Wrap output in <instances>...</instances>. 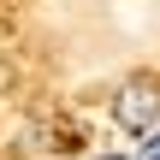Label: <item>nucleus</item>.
<instances>
[{"label":"nucleus","mask_w":160,"mask_h":160,"mask_svg":"<svg viewBox=\"0 0 160 160\" xmlns=\"http://www.w3.org/2000/svg\"><path fill=\"white\" fill-rule=\"evenodd\" d=\"M113 125L119 131H131V137H148L160 125V77H125L119 89H113Z\"/></svg>","instance_id":"f257e3e1"},{"label":"nucleus","mask_w":160,"mask_h":160,"mask_svg":"<svg viewBox=\"0 0 160 160\" xmlns=\"http://www.w3.org/2000/svg\"><path fill=\"white\" fill-rule=\"evenodd\" d=\"M142 160H160V125L148 131V137H142Z\"/></svg>","instance_id":"f03ea898"},{"label":"nucleus","mask_w":160,"mask_h":160,"mask_svg":"<svg viewBox=\"0 0 160 160\" xmlns=\"http://www.w3.org/2000/svg\"><path fill=\"white\" fill-rule=\"evenodd\" d=\"M95 160H131V154H95Z\"/></svg>","instance_id":"7ed1b4c3"}]
</instances>
